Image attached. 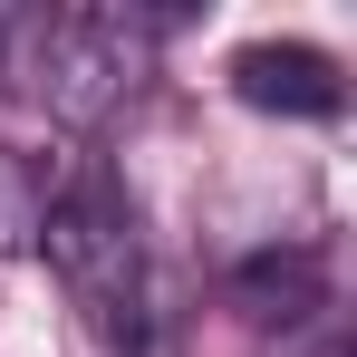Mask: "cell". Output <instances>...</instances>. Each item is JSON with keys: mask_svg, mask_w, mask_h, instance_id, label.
<instances>
[{"mask_svg": "<svg viewBox=\"0 0 357 357\" xmlns=\"http://www.w3.org/2000/svg\"><path fill=\"white\" fill-rule=\"evenodd\" d=\"M49 193H59V165H49V155H29V145H0V261L39 251Z\"/></svg>", "mask_w": 357, "mask_h": 357, "instance_id": "5b68a950", "label": "cell"}, {"mask_svg": "<svg viewBox=\"0 0 357 357\" xmlns=\"http://www.w3.org/2000/svg\"><path fill=\"white\" fill-rule=\"evenodd\" d=\"M222 77L251 116H338L348 107V77L319 39H241Z\"/></svg>", "mask_w": 357, "mask_h": 357, "instance_id": "3957f363", "label": "cell"}, {"mask_svg": "<svg viewBox=\"0 0 357 357\" xmlns=\"http://www.w3.org/2000/svg\"><path fill=\"white\" fill-rule=\"evenodd\" d=\"M39 251H49L59 290L77 299V319L97 328L107 357H165V290H155V261H145V232H135V193L116 183V165L77 155L59 174Z\"/></svg>", "mask_w": 357, "mask_h": 357, "instance_id": "6da1fadb", "label": "cell"}, {"mask_svg": "<svg viewBox=\"0 0 357 357\" xmlns=\"http://www.w3.org/2000/svg\"><path fill=\"white\" fill-rule=\"evenodd\" d=\"M165 20L145 10H0V87L39 97L59 126H107L155 68Z\"/></svg>", "mask_w": 357, "mask_h": 357, "instance_id": "7a4b0ae2", "label": "cell"}, {"mask_svg": "<svg viewBox=\"0 0 357 357\" xmlns=\"http://www.w3.org/2000/svg\"><path fill=\"white\" fill-rule=\"evenodd\" d=\"M232 309L261 328V338H319L328 309H338V290H328V251H319V241L251 251V261L232 271Z\"/></svg>", "mask_w": 357, "mask_h": 357, "instance_id": "277c9868", "label": "cell"}]
</instances>
